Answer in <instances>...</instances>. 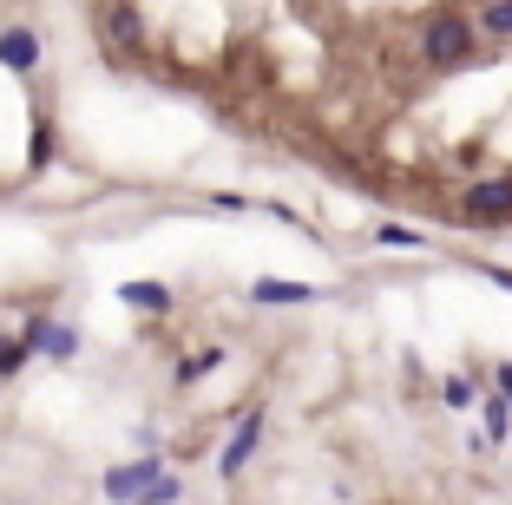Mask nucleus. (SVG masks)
<instances>
[{
  "instance_id": "nucleus-18",
  "label": "nucleus",
  "mask_w": 512,
  "mask_h": 505,
  "mask_svg": "<svg viewBox=\"0 0 512 505\" xmlns=\"http://www.w3.org/2000/svg\"><path fill=\"white\" fill-rule=\"evenodd\" d=\"M480 276H486L493 289H506V296H512V269H499V263H480Z\"/></svg>"
},
{
  "instance_id": "nucleus-14",
  "label": "nucleus",
  "mask_w": 512,
  "mask_h": 505,
  "mask_svg": "<svg viewBox=\"0 0 512 505\" xmlns=\"http://www.w3.org/2000/svg\"><path fill=\"white\" fill-rule=\"evenodd\" d=\"M440 401L447 407H473L480 401V381H473V374H447V381H440Z\"/></svg>"
},
{
  "instance_id": "nucleus-16",
  "label": "nucleus",
  "mask_w": 512,
  "mask_h": 505,
  "mask_svg": "<svg viewBox=\"0 0 512 505\" xmlns=\"http://www.w3.org/2000/svg\"><path fill=\"white\" fill-rule=\"evenodd\" d=\"M138 505H184V479H178V473H165V479H158V486H151Z\"/></svg>"
},
{
  "instance_id": "nucleus-17",
  "label": "nucleus",
  "mask_w": 512,
  "mask_h": 505,
  "mask_svg": "<svg viewBox=\"0 0 512 505\" xmlns=\"http://www.w3.org/2000/svg\"><path fill=\"white\" fill-rule=\"evenodd\" d=\"M493 394L512 407V361H493Z\"/></svg>"
},
{
  "instance_id": "nucleus-19",
  "label": "nucleus",
  "mask_w": 512,
  "mask_h": 505,
  "mask_svg": "<svg viewBox=\"0 0 512 505\" xmlns=\"http://www.w3.org/2000/svg\"><path fill=\"white\" fill-rule=\"evenodd\" d=\"M211 204H217V210H250V197H243V191H217Z\"/></svg>"
},
{
  "instance_id": "nucleus-5",
  "label": "nucleus",
  "mask_w": 512,
  "mask_h": 505,
  "mask_svg": "<svg viewBox=\"0 0 512 505\" xmlns=\"http://www.w3.org/2000/svg\"><path fill=\"white\" fill-rule=\"evenodd\" d=\"M256 446H263V407H250V414L237 420V433L224 440V453H217V479H237L243 466L256 460Z\"/></svg>"
},
{
  "instance_id": "nucleus-3",
  "label": "nucleus",
  "mask_w": 512,
  "mask_h": 505,
  "mask_svg": "<svg viewBox=\"0 0 512 505\" xmlns=\"http://www.w3.org/2000/svg\"><path fill=\"white\" fill-rule=\"evenodd\" d=\"M158 479H165V460H158V453H138V460H119V466H112V473L99 479V492H106L112 505H138L151 486H158Z\"/></svg>"
},
{
  "instance_id": "nucleus-12",
  "label": "nucleus",
  "mask_w": 512,
  "mask_h": 505,
  "mask_svg": "<svg viewBox=\"0 0 512 505\" xmlns=\"http://www.w3.org/2000/svg\"><path fill=\"white\" fill-rule=\"evenodd\" d=\"M73 355H79V328L73 322H53V335H46V361H53V368H66Z\"/></svg>"
},
{
  "instance_id": "nucleus-9",
  "label": "nucleus",
  "mask_w": 512,
  "mask_h": 505,
  "mask_svg": "<svg viewBox=\"0 0 512 505\" xmlns=\"http://www.w3.org/2000/svg\"><path fill=\"white\" fill-rule=\"evenodd\" d=\"M125 309H145V315H171V289L165 283H119Z\"/></svg>"
},
{
  "instance_id": "nucleus-6",
  "label": "nucleus",
  "mask_w": 512,
  "mask_h": 505,
  "mask_svg": "<svg viewBox=\"0 0 512 505\" xmlns=\"http://www.w3.org/2000/svg\"><path fill=\"white\" fill-rule=\"evenodd\" d=\"M250 302L256 309H302V302H322V289L316 283H283V276H256Z\"/></svg>"
},
{
  "instance_id": "nucleus-15",
  "label": "nucleus",
  "mask_w": 512,
  "mask_h": 505,
  "mask_svg": "<svg viewBox=\"0 0 512 505\" xmlns=\"http://www.w3.org/2000/svg\"><path fill=\"white\" fill-rule=\"evenodd\" d=\"M46 164H53V125H33V138H27V171H46Z\"/></svg>"
},
{
  "instance_id": "nucleus-10",
  "label": "nucleus",
  "mask_w": 512,
  "mask_h": 505,
  "mask_svg": "<svg viewBox=\"0 0 512 505\" xmlns=\"http://www.w3.org/2000/svg\"><path fill=\"white\" fill-rule=\"evenodd\" d=\"M480 420H486V446H506L512 440V407L499 401V394H486V401H480Z\"/></svg>"
},
{
  "instance_id": "nucleus-4",
  "label": "nucleus",
  "mask_w": 512,
  "mask_h": 505,
  "mask_svg": "<svg viewBox=\"0 0 512 505\" xmlns=\"http://www.w3.org/2000/svg\"><path fill=\"white\" fill-rule=\"evenodd\" d=\"M99 33L119 53H145V14H138V0H106L99 7Z\"/></svg>"
},
{
  "instance_id": "nucleus-1",
  "label": "nucleus",
  "mask_w": 512,
  "mask_h": 505,
  "mask_svg": "<svg viewBox=\"0 0 512 505\" xmlns=\"http://www.w3.org/2000/svg\"><path fill=\"white\" fill-rule=\"evenodd\" d=\"M421 60L434 66V73H460V66L480 60V27H473L467 7H440V14H427V27H421Z\"/></svg>"
},
{
  "instance_id": "nucleus-11",
  "label": "nucleus",
  "mask_w": 512,
  "mask_h": 505,
  "mask_svg": "<svg viewBox=\"0 0 512 505\" xmlns=\"http://www.w3.org/2000/svg\"><path fill=\"white\" fill-rule=\"evenodd\" d=\"M217 368H224V348H197V355L178 361V387H197L204 374H217Z\"/></svg>"
},
{
  "instance_id": "nucleus-13",
  "label": "nucleus",
  "mask_w": 512,
  "mask_h": 505,
  "mask_svg": "<svg viewBox=\"0 0 512 505\" xmlns=\"http://www.w3.org/2000/svg\"><path fill=\"white\" fill-rule=\"evenodd\" d=\"M375 243H381V250H427V237H421V230H407V223H381Z\"/></svg>"
},
{
  "instance_id": "nucleus-8",
  "label": "nucleus",
  "mask_w": 512,
  "mask_h": 505,
  "mask_svg": "<svg viewBox=\"0 0 512 505\" xmlns=\"http://www.w3.org/2000/svg\"><path fill=\"white\" fill-rule=\"evenodd\" d=\"M473 27L480 40H512V0H473Z\"/></svg>"
},
{
  "instance_id": "nucleus-2",
  "label": "nucleus",
  "mask_w": 512,
  "mask_h": 505,
  "mask_svg": "<svg viewBox=\"0 0 512 505\" xmlns=\"http://www.w3.org/2000/svg\"><path fill=\"white\" fill-rule=\"evenodd\" d=\"M460 223H473V230H506V223H512V178L467 184V197H460Z\"/></svg>"
},
{
  "instance_id": "nucleus-7",
  "label": "nucleus",
  "mask_w": 512,
  "mask_h": 505,
  "mask_svg": "<svg viewBox=\"0 0 512 505\" xmlns=\"http://www.w3.org/2000/svg\"><path fill=\"white\" fill-rule=\"evenodd\" d=\"M0 66H7L14 79H33L40 73V33L33 27H7L0 33Z\"/></svg>"
}]
</instances>
